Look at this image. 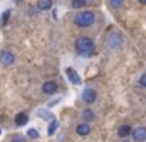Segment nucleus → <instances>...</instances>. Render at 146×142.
<instances>
[{"label": "nucleus", "instance_id": "12", "mask_svg": "<svg viewBox=\"0 0 146 142\" xmlns=\"http://www.w3.org/2000/svg\"><path fill=\"white\" fill-rule=\"evenodd\" d=\"M83 120H85V122H93V120H94V114H93L91 109L83 110Z\"/></svg>", "mask_w": 146, "mask_h": 142}, {"label": "nucleus", "instance_id": "1", "mask_svg": "<svg viewBox=\"0 0 146 142\" xmlns=\"http://www.w3.org/2000/svg\"><path fill=\"white\" fill-rule=\"evenodd\" d=\"M76 49H77V52L82 54V55H90V54L93 52V49H94V43H93V40L88 36H80V38H77V41H76Z\"/></svg>", "mask_w": 146, "mask_h": 142}, {"label": "nucleus", "instance_id": "21", "mask_svg": "<svg viewBox=\"0 0 146 142\" xmlns=\"http://www.w3.org/2000/svg\"><path fill=\"white\" fill-rule=\"evenodd\" d=\"M140 3H141V5H146V0H138Z\"/></svg>", "mask_w": 146, "mask_h": 142}, {"label": "nucleus", "instance_id": "6", "mask_svg": "<svg viewBox=\"0 0 146 142\" xmlns=\"http://www.w3.org/2000/svg\"><path fill=\"white\" fill-rule=\"evenodd\" d=\"M132 136H133V139H135L137 142H143V141H146V128L140 126V128L133 129Z\"/></svg>", "mask_w": 146, "mask_h": 142}, {"label": "nucleus", "instance_id": "15", "mask_svg": "<svg viewBox=\"0 0 146 142\" xmlns=\"http://www.w3.org/2000/svg\"><path fill=\"white\" fill-rule=\"evenodd\" d=\"M108 3H110L111 8H121V5H123V0H108Z\"/></svg>", "mask_w": 146, "mask_h": 142}, {"label": "nucleus", "instance_id": "2", "mask_svg": "<svg viewBox=\"0 0 146 142\" xmlns=\"http://www.w3.org/2000/svg\"><path fill=\"white\" fill-rule=\"evenodd\" d=\"M74 22H76L79 27H90V25L94 22V14H93L91 11L77 13L76 17H74Z\"/></svg>", "mask_w": 146, "mask_h": 142}, {"label": "nucleus", "instance_id": "18", "mask_svg": "<svg viewBox=\"0 0 146 142\" xmlns=\"http://www.w3.org/2000/svg\"><path fill=\"white\" fill-rule=\"evenodd\" d=\"M38 115L42 117V118H52V120H54V115H52L50 112H47V110H46V112H44V110H39Z\"/></svg>", "mask_w": 146, "mask_h": 142}, {"label": "nucleus", "instance_id": "14", "mask_svg": "<svg viewBox=\"0 0 146 142\" xmlns=\"http://www.w3.org/2000/svg\"><path fill=\"white\" fill-rule=\"evenodd\" d=\"M57 128H58V122H57V120H52V123H50V126H49V129H47V133H49V134H54V133L55 131H57Z\"/></svg>", "mask_w": 146, "mask_h": 142}, {"label": "nucleus", "instance_id": "22", "mask_svg": "<svg viewBox=\"0 0 146 142\" xmlns=\"http://www.w3.org/2000/svg\"><path fill=\"white\" fill-rule=\"evenodd\" d=\"M0 134H2V128H0Z\"/></svg>", "mask_w": 146, "mask_h": 142}, {"label": "nucleus", "instance_id": "10", "mask_svg": "<svg viewBox=\"0 0 146 142\" xmlns=\"http://www.w3.org/2000/svg\"><path fill=\"white\" fill-rule=\"evenodd\" d=\"M27 122H29V115H27V114L21 112V114H17V115H16V125L17 126H24Z\"/></svg>", "mask_w": 146, "mask_h": 142}, {"label": "nucleus", "instance_id": "4", "mask_svg": "<svg viewBox=\"0 0 146 142\" xmlns=\"http://www.w3.org/2000/svg\"><path fill=\"white\" fill-rule=\"evenodd\" d=\"M82 98H83V101H85V103L93 104L96 101V92L93 90V88H85V90H83V93H82Z\"/></svg>", "mask_w": 146, "mask_h": 142}, {"label": "nucleus", "instance_id": "8", "mask_svg": "<svg viewBox=\"0 0 146 142\" xmlns=\"http://www.w3.org/2000/svg\"><path fill=\"white\" fill-rule=\"evenodd\" d=\"M0 60H2V63L3 65H11V63L14 62V55L11 52H2V55H0Z\"/></svg>", "mask_w": 146, "mask_h": 142}, {"label": "nucleus", "instance_id": "17", "mask_svg": "<svg viewBox=\"0 0 146 142\" xmlns=\"http://www.w3.org/2000/svg\"><path fill=\"white\" fill-rule=\"evenodd\" d=\"M85 3H86V0H72V6H74V8H83Z\"/></svg>", "mask_w": 146, "mask_h": 142}, {"label": "nucleus", "instance_id": "5", "mask_svg": "<svg viewBox=\"0 0 146 142\" xmlns=\"http://www.w3.org/2000/svg\"><path fill=\"white\" fill-rule=\"evenodd\" d=\"M66 76H68V79H69L72 84H76V85H79L80 82H82L80 76L77 74V71H76L74 68H68V69H66Z\"/></svg>", "mask_w": 146, "mask_h": 142}, {"label": "nucleus", "instance_id": "20", "mask_svg": "<svg viewBox=\"0 0 146 142\" xmlns=\"http://www.w3.org/2000/svg\"><path fill=\"white\" fill-rule=\"evenodd\" d=\"M140 84H141V87H146V74H143L140 77Z\"/></svg>", "mask_w": 146, "mask_h": 142}, {"label": "nucleus", "instance_id": "3", "mask_svg": "<svg viewBox=\"0 0 146 142\" xmlns=\"http://www.w3.org/2000/svg\"><path fill=\"white\" fill-rule=\"evenodd\" d=\"M121 43H123V38H121L119 33H111L110 36H108V46H110L111 49H116V47H119Z\"/></svg>", "mask_w": 146, "mask_h": 142}, {"label": "nucleus", "instance_id": "7", "mask_svg": "<svg viewBox=\"0 0 146 142\" xmlns=\"http://www.w3.org/2000/svg\"><path fill=\"white\" fill-rule=\"evenodd\" d=\"M42 92L47 93V95L55 93V92H57V84H55L54 81H46L44 85H42Z\"/></svg>", "mask_w": 146, "mask_h": 142}, {"label": "nucleus", "instance_id": "11", "mask_svg": "<svg viewBox=\"0 0 146 142\" xmlns=\"http://www.w3.org/2000/svg\"><path fill=\"white\" fill-rule=\"evenodd\" d=\"M118 134H119L121 137H126V136L132 134V129H130L129 125H123V126H119V129H118Z\"/></svg>", "mask_w": 146, "mask_h": 142}, {"label": "nucleus", "instance_id": "16", "mask_svg": "<svg viewBox=\"0 0 146 142\" xmlns=\"http://www.w3.org/2000/svg\"><path fill=\"white\" fill-rule=\"evenodd\" d=\"M8 19H10V9H8V11H5L3 14H2V19H0V25H5Z\"/></svg>", "mask_w": 146, "mask_h": 142}, {"label": "nucleus", "instance_id": "9", "mask_svg": "<svg viewBox=\"0 0 146 142\" xmlns=\"http://www.w3.org/2000/svg\"><path fill=\"white\" fill-rule=\"evenodd\" d=\"M76 131H77V134H80V136H86V134H90V125L88 123H80Z\"/></svg>", "mask_w": 146, "mask_h": 142}, {"label": "nucleus", "instance_id": "13", "mask_svg": "<svg viewBox=\"0 0 146 142\" xmlns=\"http://www.w3.org/2000/svg\"><path fill=\"white\" fill-rule=\"evenodd\" d=\"M52 6V0H39L38 2V8L39 9H49Z\"/></svg>", "mask_w": 146, "mask_h": 142}, {"label": "nucleus", "instance_id": "19", "mask_svg": "<svg viewBox=\"0 0 146 142\" xmlns=\"http://www.w3.org/2000/svg\"><path fill=\"white\" fill-rule=\"evenodd\" d=\"M27 134H29V137H32V139H38V137H39L38 131H36V129H33V128H30Z\"/></svg>", "mask_w": 146, "mask_h": 142}]
</instances>
